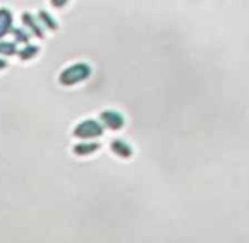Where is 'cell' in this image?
Listing matches in <instances>:
<instances>
[{
	"label": "cell",
	"instance_id": "cell-1",
	"mask_svg": "<svg viewBox=\"0 0 249 243\" xmlns=\"http://www.w3.org/2000/svg\"><path fill=\"white\" fill-rule=\"evenodd\" d=\"M90 73H92L90 65H87V63H73V65H70L69 68H65L60 73L58 82L65 87H72L87 80L90 77Z\"/></svg>",
	"mask_w": 249,
	"mask_h": 243
},
{
	"label": "cell",
	"instance_id": "cell-2",
	"mask_svg": "<svg viewBox=\"0 0 249 243\" xmlns=\"http://www.w3.org/2000/svg\"><path fill=\"white\" fill-rule=\"evenodd\" d=\"M104 126L103 123L96 119H86L80 124H77L75 130H73V136L79 138V140H94V138L103 136Z\"/></svg>",
	"mask_w": 249,
	"mask_h": 243
},
{
	"label": "cell",
	"instance_id": "cell-3",
	"mask_svg": "<svg viewBox=\"0 0 249 243\" xmlns=\"http://www.w3.org/2000/svg\"><path fill=\"white\" fill-rule=\"evenodd\" d=\"M101 123H103L104 128L107 130H113V131H118L124 126V117L121 113L118 111H103L99 116Z\"/></svg>",
	"mask_w": 249,
	"mask_h": 243
},
{
	"label": "cell",
	"instance_id": "cell-4",
	"mask_svg": "<svg viewBox=\"0 0 249 243\" xmlns=\"http://www.w3.org/2000/svg\"><path fill=\"white\" fill-rule=\"evenodd\" d=\"M21 19H22L24 28L28 29L33 36H36V38H39V39L45 38V34H43V26H41V22H39L38 17H35V16L29 14V12H24Z\"/></svg>",
	"mask_w": 249,
	"mask_h": 243
},
{
	"label": "cell",
	"instance_id": "cell-5",
	"mask_svg": "<svg viewBox=\"0 0 249 243\" xmlns=\"http://www.w3.org/2000/svg\"><path fill=\"white\" fill-rule=\"evenodd\" d=\"M12 21H14L12 12L9 11V9H0V39L12 31V28H14Z\"/></svg>",
	"mask_w": 249,
	"mask_h": 243
},
{
	"label": "cell",
	"instance_id": "cell-6",
	"mask_svg": "<svg viewBox=\"0 0 249 243\" xmlns=\"http://www.w3.org/2000/svg\"><path fill=\"white\" fill-rule=\"evenodd\" d=\"M111 150L121 158H130L133 155V148L124 140H113L111 141Z\"/></svg>",
	"mask_w": 249,
	"mask_h": 243
},
{
	"label": "cell",
	"instance_id": "cell-7",
	"mask_svg": "<svg viewBox=\"0 0 249 243\" xmlns=\"http://www.w3.org/2000/svg\"><path fill=\"white\" fill-rule=\"evenodd\" d=\"M101 148V143H96V141H82V143H77L73 146V153L79 155V157H89L90 153L97 151Z\"/></svg>",
	"mask_w": 249,
	"mask_h": 243
},
{
	"label": "cell",
	"instance_id": "cell-8",
	"mask_svg": "<svg viewBox=\"0 0 249 243\" xmlns=\"http://www.w3.org/2000/svg\"><path fill=\"white\" fill-rule=\"evenodd\" d=\"M38 19H39V22H41V26L45 29H50V31H56V29H58V22H56V19L53 17L50 12L39 11Z\"/></svg>",
	"mask_w": 249,
	"mask_h": 243
},
{
	"label": "cell",
	"instance_id": "cell-9",
	"mask_svg": "<svg viewBox=\"0 0 249 243\" xmlns=\"http://www.w3.org/2000/svg\"><path fill=\"white\" fill-rule=\"evenodd\" d=\"M38 53H39V48H38V46L29 45V43H28V45H26L24 48H22L21 51L18 53V55H19V58H21L22 62H28V60L35 58V56L38 55Z\"/></svg>",
	"mask_w": 249,
	"mask_h": 243
},
{
	"label": "cell",
	"instance_id": "cell-10",
	"mask_svg": "<svg viewBox=\"0 0 249 243\" xmlns=\"http://www.w3.org/2000/svg\"><path fill=\"white\" fill-rule=\"evenodd\" d=\"M12 34H14L16 41L18 43H22V45H28L29 43V38H31V32L28 31L26 28H12Z\"/></svg>",
	"mask_w": 249,
	"mask_h": 243
},
{
	"label": "cell",
	"instance_id": "cell-11",
	"mask_svg": "<svg viewBox=\"0 0 249 243\" xmlns=\"http://www.w3.org/2000/svg\"><path fill=\"white\" fill-rule=\"evenodd\" d=\"M18 48H16V43L11 41H2L0 39V55H5V56H14L18 55Z\"/></svg>",
	"mask_w": 249,
	"mask_h": 243
},
{
	"label": "cell",
	"instance_id": "cell-12",
	"mask_svg": "<svg viewBox=\"0 0 249 243\" xmlns=\"http://www.w3.org/2000/svg\"><path fill=\"white\" fill-rule=\"evenodd\" d=\"M52 2V5L53 7H56V9H62V7H65L67 4H69V0H50Z\"/></svg>",
	"mask_w": 249,
	"mask_h": 243
},
{
	"label": "cell",
	"instance_id": "cell-13",
	"mask_svg": "<svg viewBox=\"0 0 249 243\" xmlns=\"http://www.w3.org/2000/svg\"><path fill=\"white\" fill-rule=\"evenodd\" d=\"M5 66H7V62H5V60L0 58V70H4Z\"/></svg>",
	"mask_w": 249,
	"mask_h": 243
}]
</instances>
